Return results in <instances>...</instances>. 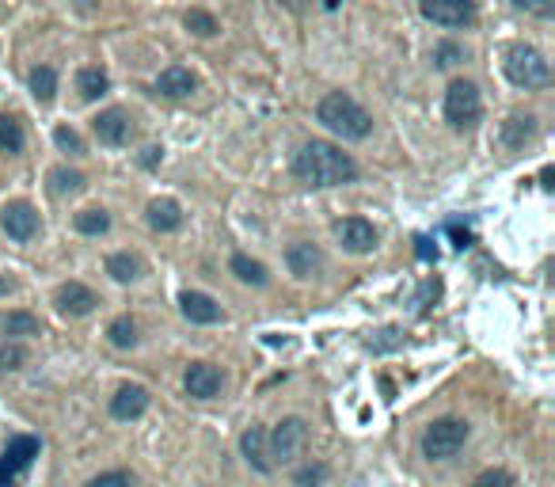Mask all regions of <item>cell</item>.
Returning a JSON list of instances; mask_svg holds the SVG:
<instances>
[{
  "instance_id": "44dd1931",
  "label": "cell",
  "mask_w": 555,
  "mask_h": 487,
  "mask_svg": "<svg viewBox=\"0 0 555 487\" xmlns=\"http://www.w3.org/2000/svg\"><path fill=\"white\" fill-rule=\"evenodd\" d=\"M106 274L115 282H134V279H141V259L130 256V251H118V256L106 259Z\"/></svg>"
},
{
  "instance_id": "7c38bea8",
  "label": "cell",
  "mask_w": 555,
  "mask_h": 487,
  "mask_svg": "<svg viewBox=\"0 0 555 487\" xmlns=\"http://www.w3.org/2000/svg\"><path fill=\"white\" fill-rule=\"evenodd\" d=\"M183 385H187V392L195 396V400H213V396L221 392V370L209 366V362H195V366L187 370Z\"/></svg>"
},
{
  "instance_id": "cb8c5ba5",
  "label": "cell",
  "mask_w": 555,
  "mask_h": 487,
  "mask_svg": "<svg viewBox=\"0 0 555 487\" xmlns=\"http://www.w3.org/2000/svg\"><path fill=\"white\" fill-rule=\"evenodd\" d=\"M532 130H537V122L514 115V118H506V126H502V141L510 145V149H518V145H525L532 137Z\"/></svg>"
},
{
  "instance_id": "f35d334b",
  "label": "cell",
  "mask_w": 555,
  "mask_h": 487,
  "mask_svg": "<svg viewBox=\"0 0 555 487\" xmlns=\"http://www.w3.org/2000/svg\"><path fill=\"white\" fill-rule=\"evenodd\" d=\"M88 487H130V480H126L122 472H106V476H99V480H92Z\"/></svg>"
},
{
  "instance_id": "d4e9b609",
  "label": "cell",
  "mask_w": 555,
  "mask_h": 487,
  "mask_svg": "<svg viewBox=\"0 0 555 487\" xmlns=\"http://www.w3.org/2000/svg\"><path fill=\"white\" fill-rule=\"evenodd\" d=\"M31 92H35V99H38V103H50V99H54V92H57V73H54L50 66H38V69H31Z\"/></svg>"
},
{
  "instance_id": "60d3db41",
  "label": "cell",
  "mask_w": 555,
  "mask_h": 487,
  "mask_svg": "<svg viewBox=\"0 0 555 487\" xmlns=\"http://www.w3.org/2000/svg\"><path fill=\"white\" fill-rule=\"evenodd\" d=\"M278 5L289 8V12H301V8H305V0H278Z\"/></svg>"
},
{
  "instance_id": "d6986e66",
  "label": "cell",
  "mask_w": 555,
  "mask_h": 487,
  "mask_svg": "<svg viewBox=\"0 0 555 487\" xmlns=\"http://www.w3.org/2000/svg\"><path fill=\"white\" fill-rule=\"evenodd\" d=\"M148 225H153L156 232H176L183 225V209L176 198H156L148 202Z\"/></svg>"
},
{
  "instance_id": "8d00e7d4",
  "label": "cell",
  "mask_w": 555,
  "mask_h": 487,
  "mask_svg": "<svg viewBox=\"0 0 555 487\" xmlns=\"http://www.w3.org/2000/svg\"><path fill=\"white\" fill-rule=\"evenodd\" d=\"M460 57H464V54H460V46H441L434 61H438V66H441V69H449V66H457V61H460Z\"/></svg>"
},
{
  "instance_id": "9c48e42d",
  "label": "cell",
  "mask_w": 555,
  "mask_h": 487,
  "mask_svg": "<svg viewBox=\"0 0 555 487\" xmlns=\"http://www.w3.org/2000/svg\"><path fill=\"white\" fill-rule=\"evenodd\" d=\"M0 228L8 232L12 240H31L38 232V214L31 202H8L0 209Z\"/></svg>"
},
{
  "instance_id": "5bb4252c",
  "label": "cell",
  "mask_w": 555,
  "mask_h": 487,
  "mask_svg": "<svg viewBox=\"0 0 555 487\" xmlns=\"http://www.w3.org/2000/svg\"><path fill=\"white\" fill-rule=\"evenodd\" d=\"M179 305H183V316L190 324H217L221 320V305L209 298V293H198V289H187L183 298H179Z\"/></svg>"
},
{
  "instance_id": "ba28073f",
  "label": "cell",
  "mask_w": 555,
  "mask_h": 487,
  "mask_svg": "<svg viewBox=\"0 0 555 487\" xmlns=\"http://www.w3.org/2000/svg\"><path fill=\"white\" fill-rule=\"evenodd\" d=\"M422 15L441 27H468L476 19L472 0H422Z\"/></svg>"
},
{
  "instance_id": "3957f363",
  "label": "cell",
  "mask_w": 555,
  "mask_h": 487,
  "mask_svg": "<svg viewBox=\"0 0 555 487\" xmlns=\"http://www.w3.org/2000/svg\"><path fill=\"white\" fill-rule=\"evenodd\" d=\"M464 441H468V422L464 419H438L422 434V453L430 461H449L464 450Z\"/></svg>"
},
{
  "instance_id": "30bf717a",
  "label": "cell",
  "mask_w": 555,
  "mask_h": 487,
  "mask_svg": "<svg viewBox=\"0 0 555 487\" xmlns=\"http://www.w3.org/2000/svg\"><path fill=\"white\" fill-rule=\"evenodd\" d=\"M335 237L343 240L347 251H354V256H366V251H373L377 244V232L366 218H347V221H338L335 225Z\"/></svg>"
},
{
  "instance_id": "f6af8a7d",
  "label": "cell",
  "mask_w": 555,
  "mask_h": 487,
  "mask_svg": "<svg viewBox=\"0 0 555 487\" xmlns=\"http://www.w3.org/2000/svg\"><path fill=\"white\" fill-rule=\"evenodd\" d=\"M76 5H80V8H92V5H96V0H76Z\"/></svg>"
},
{
  "instance_id": "f1b7e54d",
  "label": "cell",
  "mask_w": 555,
  "mask_h": 487,
  "mask_svg": "<svg viewBox=\"0 0 555 487\" xmlns=\"http://www.w3.org/2000/svg\"><path fill=\"white\" fill-rule=\"evenodd\" d=\"M50 183H54V195H76V190L84 187V176L80 172H69V167H54Z\"/></svg>"
},
{
  "instance_id": "f546056e",
  "label": "cell",
  "mask_w": 555,
  "mask_h": 487,
  "mask_svg": "<svg viewBox=\"0 0 555 487\" xmlns=\"http://www.w3.org/2000/svg\"><path fill=\"white\" fill-rule=\"evenodd\" d=\"M183 24H187V31H195V35H202V38L217 35V19H213L209 12H202V8H190V12L183 15Z\"/></svg>"
},
{
  "instance_id": "2e32d148",
  "label": "cell",
  "mask_w": 555,
  "mask_h": 487,
  "mask_svg": "<svg viewBox=\"0 0 555 487\" xmlns=\"http://www.w3.org/2000/svg\"><path fill=\"white\" fill-rule=\"evenodd\" d=\"M156 92L164 99H183L195 92V73H190L187 66H172V69H164L160 80H156Z\"/></svg>"
},
{
  "instance_id": "5b68a950",
  "label": "cell",
  "mask_w": 555,
  "mask_h": 487,
  "mask_svg": "<svg viewBox=\"0 0 555 487\" xmlns=\"http://www.w3.org/2000/svg\"><path fill=\"white\" fill-rule=\"evenodd\" d=\"M483 111V99H479V88L472 80H453L449 92H445V118H449L457 130H464V126H476Z\"/></svg>"
},
{
  "instance_id": "6da1fadb",
  "label": "cell",
  "mask_w": 555,
  "mask_h": 487,
  "mask_svg": "<svg viewBox=\"0 0 555 487\" xmlns=\"http://www.w3.org/2000/svg\"><path fill=\"white\" fill-rule=\"evenodd\" d=\"M293 176L305 187H338L358 176V164L331 141H308L293 157Z\"/></svg>"
},
{
  "instance_id": "ffe728a7",
  "label": "cell",
  "mask_w": 555,
  "mask_h": 487,
  "mask_svg": "<svg viewBox=\"0 0 555 487\" xmlns=\"http://www.w3.org/2000/svg\"><path fill=\"white\" fill-rule=\"evenodd\" d=\"M76 88H80V99H99V96H106V88H111V80H106V73L99 66H84L76 73Z\"/></svg>"
},
{
  "instance_id": "7a4b0ae2",
  "label": "cell",
  "mask_w": 555,
  "mask_h": 487,
  "mask_svg": "<svg viewBox=\"0 0 555 487\" xmlns=\"http://www.w3.org/2000/svg\"><path fill=\"white\" fill-rule=\"evenodd\" d=\"M316 118H319V126H328V130L338 134L343 141H361L373 134V115L361 107L358 99H350L347 92H331L319 99Z\"/></svg>"
},
{
  "instance_id": "e0dca14e",
  "label": "cell",
  "mask_w": 555,
  "mask_h": 487,
  "mask_svg": "<svg viewBox=\"0 0 555 487\" xmlns=\"http://www.w3.org/2000/svg\"><path fill=\"white\" fill-rule=\"evenodd\" d=\"M145 408H148V392L141 385H126L111 400V415L115 419H137V415H145Z\"/></svg>"
},
{
  "instance_id": "d590c367",
  "label": "cell",
  "mask_w": 555,
  "mask_h": 487,
  "mask_svg": "<svg viewBox=\"0 0 555 487\" xmlns=\"http://www.w3.org/2000/svg\"><path fill=\"white\" fill-rule=\"evenodd\" d=\"M445 232H449V237L457 240V248L464 251V248H472V232H468L464 225H457V221H449V225H445Z\"/></svg>"
},
{
  "instance_id": "74e56055",
  "label": "cell",
  "mask_w": 555,
  "mask_h": 487,
  "mask_svg": "<svg viewBox=\"0 0 555 487\" xmlns=\"http://www.w3.org/2000/svg\"><path fill=\"white\" fill-rule=\"evenodd\" d=\"M392 347H399V331H396V328H384L380 339L373 343V350H392Z\"/></svg>"
},
{
  "instance_id": "ab89813d",
  "label": "cell",
  "mask_w": 555,
  "mask_h": 487,
  "mask_svg": "<svg viewBox=\"0 0 555 487\" xmlns=\"http://www.w3.org/2000/svg\"><path fill=\"white\" fill-rule=\"evenodd\" d=\"M415 244H419V248H415V251H419V259H426V263H430V259H438V248L430 244V237H419Z\"/></svg>"
},
{
  "instance_id": "83f0119b",
  "label": "cell",
  "mask_w": 555,
  "mask_h": 487,
  "mask_svg": "<svg viewBox=\"0 0 555 487\" xmlns=\"http://www.w3.org/2000/svg\"><path fill=\"white\" fill-rule=\"evenodd\" d=\"M0 328H5V335H38V320L31 312H8Z\"/></svg>"
},
{
  "instance_id": "8fae6325",
  "label": "cell",
  "mask_w": 555,
  "mask_h": 487,
  "mask_svg": "<svg viewBox=\"0 0 555 487\" xmlns=\"http://www.w3.org/2000/svg\"><path fill=\"white\" fill-rule=\"evenodd\" d=\"M92 126H96V137H99L103 145H126V141L134 137V122H130V115H126L122 107L103 111Z\"/></svg>"
},
{
  "instance_id": "7402d4cb",
  "label": "cell",
  "mask_w": 555,
  "mask_h": 487,
  "mask_svg": "<svg viewBox=\"0 0 555 487\" xmlns=\"http://www.w3.org/2000/svg\"><path fill=\"white\" fill-rule=\"evenodd\" d=\"M76 232H84V237H103L106 228H111V214L106 209H80V214L73 218Z\"/></svg>"
},
{
  "instance_id": "4fadbf2b",
  "label": "cell",
  "mask_w": 555,
  "mask_h": 487,
  "mask_svg": "<svg viewBox=\"0 0 555 487\" xmlns=\"http://www.w3.org/2000/svg\"><path fill=\"white\" fill-rule=\"evenodd\" d=\"M57 309L66 312V316H88L96 305H99V298L96 293L84 286V282H66V286H57Z\"/></svg>"
},
{
  "instance_id": "836d02e7",
  "label": "cell",
  "mask_w": 555,
  "mask_h": 487,
  "mask_svg": "<svg viewBox=\"0 0 555 487\" xmlns=\"http://www.w3.org/2000/svg\"><path fill=\"white\" fill-rule=\"evenodd\" d=\"M24 362H27V354L19 350L15 343H5V347H0V370H19Z\"/></svg>"
},
{
  "instance_id": "1f68e13d",
  "label": "cell",
  "mask_w": 555,
  "mask_h": 487,
  "mask_svg": "<svg viewBox=\"0 0 555 487\" xmlns=\"http://www.w3.org/2000/svg\"><path fill=\"white\" fill-rule=\"evenodd\" d=\"M54 141L61 145V149H69V153H84V141L76 130H69V126H57L54 130Z\"/></svg>"
},
{
  "instance_id": "ee69618b",
  "label": "cell",
  "mask_w": 555,
  "mask_h": 487,
  "mask_svg": "<svg viewBox=\"0 0 555 487\" xmlns=\"http://www.w3.org/2000/svg\"><path fill=\"white\" fill-rule=\"evenodd\" d=\"M338 5H343V0H324V8H338Z\"/></svg>"
},
{
  "instance_id": "d6a6232c",
  "label": "cell",
  "mask_w": 555,
  "mask_h": 487,
  "mask_svg": "<svg viewBox=\"0 0 555 487\" xmlns=\"http://www.w3.org/2000/svg\"><path fill=\"white\" fill-rule=\"evenodd\" d=\"M472 487H514V480H510V472H502V469H487V472L476 476Z\"/></svg>"
},
{
  "instance_id": "52a82bcc",
  "label": "cell",
  "mask_w": 555,
  "mask_h": 487,
  "mask_svg": "<svg viewBox=\"0 0 555 487\" xmlns=\"http://www.w3.org/2000/svg\"><path fill=\"white\" fill-rule=\"evenodd\" d=\"M38 450H42L38 438H31V434H19L15 441H8L5 457H0V487H15L19 476H24L31 464H35Z\"/></svg>"
},
{
  "instance_id": "4dcf8cb0",
  "label": "cell",
  "mask_w": 555,
  "mask_h": 487,
  "mask_svg": "<svg viewBox=\"0 0 555 487\" xmlns=\"http://www.w3.org/2000/svg\"><path fill=\"white\" fill-rule=\"evenodd\" d=\"M324 480H328V469H324V464H305V469L293 476L297 487H324Z\"/></svg>"
},
{
  "instance_id": "277c9868",
  "label": "cell",
  "mask_w": 555,
  "mask_h": 487,
  "mask_svg": "<svg viewBox=\"0 0 555 487\" xmlns=\"http://www.w3.org/2000/svg\"><path fill=\"white\" fill-rule=\"evenodd\" d=\"M506 76L518 88H544L551 80V66L532 46H510L506 50Z\"/></svg>"
},
{
  "instance_id": "603a6c76",
  "label": "cell",
  "mask_w": 555,
  "mask_h": 487,
  "mask_svg": "<svg viewBox=\"0 0 555 487\" xmlns=\"http://www.w3.org/2000/svg\"><path fill=\"white\" fill-rule=\"evenodd\" d=\"M232 274L247 286H267V267L259 259H247V256H232Z\"/></svg>"
},
{
  "instance_id": "7bdbcfd3",
  "label": "cell",
  "mask_w": 555,
  "mask_h": 487,
  "mask_svg": "<svg viewBox=\"0 0 555 487\" xmlns=\"http://www.w3.org/2000/svg\"><path fill=\"white\" fill-rule=\"evenodd\" d=\"M540 183H544V187H548V190H551V187H555V183H551V167H544V172H540Z\"/></svg>"
},
{
  "instance_id": "ac0fdd59",
  "label": "cell",
  "mask_w": 555,
  "mask_h": 487,
  "mask_svg": "<svg viewBox=\"0 0 555 487\" xmlns=\"http://www.w3.org/2000/svg\"><path fill=\"white\" fill-rule=\"evenodd\" d=\"M240 450H244V457L251 461V469H259V472H270V469H274L270 457H267V431H263V427H247V431L240 434Z\"/></svg>"
},
{
  "instance_id": "e575fe53",
  "label": "cell",
  "mask_w": 555,
  "mask_h": 487,
  "mask_svg": "<svg viewBox=\"0 0 555 487\" xmlns=\"http://www.w3.org/2000/svg\"><path fill=\"white\" fill-rule=\"evenodd\" d=\"M514 5H518L521 12L540 15V19H551V15H555V0H514Z\"/></svg>"
},
{
  "instance_id": "9a60e30c",
  "label": "cell",
  "mask_w": 555,
  "mask_h": 487,
  "mask_svg": "<svg viewBox=\"0 0 555 487\" xmlns=\"http://www.w3.org/2000/svg\"><path fill=\"white\" fill-rule=\"evenodd\" d=\"M286 263H289V270L297 274V279H312V274L324 267V251H319L316 244H308V240H297L286 251Z\"/></svg>"
},
{
  "instance_id": "484cf974",
  "label": "cell",
  "mask_w": 555,
  "mask_h": 487,
  "mask_svg": "<svg viewBox=\"0 0 555 487\" xmlns=\"http://www.w3.org/2000/svg\"><path fill=\"white\" fill-rule=\"evenodd\" d=\"M19 149H24V126L0 115V153H19Z\"/></svg>"
},
{
  "instance_id": "4316f807",
  "label": "cell",
  "mask_w": 555,
  "mask_h": 487,
  "mask_svg": "<svg viewBox=\"0 0 555 487\" xmlns=\"http://www.w3.org/2000/svg\"><path fill=\"white\" fill-rule=\"evenodd\" d=\"M106 335H111V343H115L118 350H130V347L137 343V324L130 320V316H118V320L106 328Z\"/></svg>"
},
{
  "instance_id": "8992f818",
  "label": "cell",
  "mask_w": 555,
  "mask_h": 487,
  "mask_svg": "<svg viewBox=\"0 0 555 487\" xmlns=\"http://www.w3.org/2000/svg\"><path fill=\"white\" fill-rule=\"evenodd\" d=\"M305 438H308L305 419H282V422H278V427L267 434V457H270V464H286V461H293L297 453L305 450Z\"/></svg>"
},
{
  "instance_id": "b9f144b4",
  "label": "cell",
  "mask_w": 555,
  "mask_h": 487,
  "mask_svg": "<svg viewBox=\"0 0 555 487\" xmlns=\"http://www.w3.org/2000/svg\"><path fill=\"white\" fill-rule=\"evenodd\" d=\"M156 153H160V149H145V167H153V164H156Z\"/></svg>"
}]
</instances>
